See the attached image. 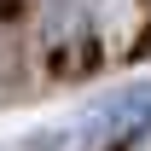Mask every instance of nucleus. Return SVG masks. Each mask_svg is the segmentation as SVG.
<instances>
[{
  "label": "nucleus",
  "instance_id": "nucleus-1",
  "mask_svg": "<svg viewBox=\"0 0 151 151\" xmlns=\"http://www.w3.org/2000/svg\"><path fill=\"white\" fill-rule=\"evenodd\" d=\"M145 128H151V81H128V87H116L111 99H99L87 111L81 139L99 151H128Z\"/></svg>",
  "mask_w": 151,
  "mask_h": 151
},
{
  "label": "nucleus",
  "instance_id": "nucleus-2",
  "mask_svg": "<svg viewBox=\"0 0 151 151\" xmlns=\"http://www.w3.org/2000/svg\"><path fill=\"white\" fill-rule=\"evenodd\" d=\"M23 6H29V0H0V23H12V18H23Z\"/></svg>",
  "mask_w": 151,
  "mask_h": 151
},
{
  "label": "nucleus",
  "instance_id": "nucleus-3",
  "mask_svg": "<svg viewBox=\"0 0 151 151\" xmlns=\"http://www.w3.org/2000/svg\"><path fill=\"white\" fill-rule=\"evenodd\" d=\"M145 52H151V29H145L139 41H134V58H145Z\"/></svg>",
  "mask_w": 151,
  "mask_h": 151
}]
</instances>
